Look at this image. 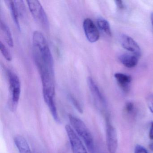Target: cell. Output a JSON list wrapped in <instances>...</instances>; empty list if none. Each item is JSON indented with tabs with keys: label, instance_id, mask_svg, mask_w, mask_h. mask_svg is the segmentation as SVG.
<instances>
[{
	"label": "cell",
	"instance_id": "18",
	"mask_svg": "<svg viewBox=\"0 0 153 153\" xmlns=\"http://www.w3.org/2000/svg\"><path fill=\"white\" fill-rule=\"evenodd\" d=\"M69 98L71 102L72 103L74 106L76 108L77 110L79 111L80 112V113H82V108L81 107V105H80V104L79 102L76 99V98L74 97H73L71 95H70L69 96Z\"/></svg>",
	"mask_w": 153,
	"mask_h": 153
},
{
	"label": "cell",
	"instance_id": "20",
	"mask_svg": "<svg viewBox=\"0 0 153 153\" xmlns=\"http://www.w3.org/2000/svg\"><path fill=\"white\" fill-rule=\"evenodd\" d=\"M115 3L118 8L120 9H122L124 8L123 3L122 1H115Z\"/></svg>",
	"mask_w": 153,
	"mask_h": 153
},
{
	"label": "cell",
	"instance_id": "12",
	"mask_svg": "<svg viewBox=\"0 0 153 153\" xmlns=\"http://www.w3.org/2000/svg\"><path fill=\"white\" fill-rule=\"evenodd\" d=\"M138 57L134 54L124 53L120 56V60L122 63L128 68H132L137 64Z\"/></svg>",
	"mask_w": 153,
	"mask_h": 153
},
{
	"label": "cell",
	"instance_id": "14",
	"mask_svg": "<svg viewBox=\"0 0 153 153\" xmlns=\"http://www.w3.org/2000/svg\"><path fill=\"white\" fill-rule=\"evenodd\" d=\"M0 24L1 28L6 42L7 43L10 47H13L14 46V42L12 34L9 27L6 25V23H4L1 20Z\"/></svg>",
	"mask_w": 153,
	"mask_h": 153
},
{
	"label": "cell",
	"instance_id": "13",
	"mask_svg": "<svg viewBox=\"0 0 153 153\" xmlns=\"http://www.w3.org/2000/svg\"><path fill=\"white\" fill-rule=\"evenodd\" d=\"M5 2L7 3V5L8 7L10 10V14L12 16L13 21L16 25V26L18 29L20 31V25L19 22V15L15 3V1H6Z\"/></svg>",
	"mask_w": 153,
	"mask_h": 153
},
{
	"label": "cell",
	"instance_id": "23",
	"mask_svg": "<svg viewBox=\"0 0 153 153\" xmlns=\"http://www.w3.org/2000/svg\"><path fill=\"white\" fill-rule=\"evenodd\" d=\"M149 149H150V150L153 151V142H152V143H151L149 144Z\"/></svg>",
	"mask_w": 153,
	"mask_h": 153
},
{
	"label": "cell",
	"instance_id": "11",
	"mask_svg": "<svg viewBox=\"0 0 153 153\" xmlns=\"http://www.w3.org/2000/svg\"><path fill=\"white\" fill-rule=\"evenodd\" d=\"M14 142L19 153H32L28 142L23 136H16L14 139Z\"/></svg>",
	"mask_w": 153,
	"mask_h": 153
},
{
	"label": "cell",
	"instance_id": "6",
	"mask_svg": "<svg viewBox=\"0 0 153 153\" xmlns=\"http://www.w3.org/2000/svg\"><path fill=\"white\" fill-rule=\"evenodd\" d=\"M106 143L110 153H115L118 148V141L117 132L114 126L109 121L106 124Z\"/></svg>",
	"mask_w": 153,
	"mask_h": 153
},
{
	"label": "cell",
	"instance_id": "22",
	"mask_svg": "<svg viewBox=\"0 0 153 153\" xmlns=\"http://www.w3.org/2000/svg\"><path fill=\"white\" fill-rule=\"evenodd\" d=\"M149 107L150 111L153 113V98L150 99L149 102Z\"/></svg>",
	"mask_w": 153,
	"mask_h": 153
},
{
	"label": "cell",
	"instance_id": "10",
	"mask_svg": "<svg viewBox=\"0 0 153 153\" xmlns=\"http://www.w3.org/2000/svg\"><path fill=\"white\" fill-rule=\"evenodd\" d=\"M114 76L121 88L124 92H128L129 90L130 85L131 83V76L129 75L121 73H115Z\"/></svg>",
	"mask_w": 153,
	"mask_h": 153
},
{
	"label": "cell",
	"instance_id": "5",
	"mask_svg": "<svg viewBox=\"0 0 153 153\" xmlns=\"http://www.w3.org/2000/svg\"><path fill=\"white\" fill-rule=\"evenodd\" d=\"M65 128L68 137L72 153H88L82 141L73 128L70 125H67Z\"/></svg>",
	"mask_w": 153,
	"mask_h": 153
},
{
	"label": "cell",
	"instance_id": "21",
	"mask_svg": "<svg viewBox=\"0 0 153 153\" xmlns=\"http://www.w3.org/2000/svg\"><path fill=\"white\" fill-rule=\"evenodd\" d=\"M149 137L150 139L153 140V121L151 123L149 132Z\"/></svg>",
	"mask_w": 153,
	"mask_h": 153
},
{
	"label": "cell",
	"instance_id": "4",
	"mask_svg": "<svg viewBox=\"0 0 153 153\" xmlns=\"http://www.w3.org/2000/svg\"><path fill=\"white\" fill-rule=\"evenodd\" d=\"M27 2L30 12L36 22L44 28L49 29V19L40 1L37 0H28Z\"/></svg>",
	"mask_w": 153,
	"mask_h": 153
},
{
	"label": "cell",
	"instance_id": "2",
	"mask_svg": "<svg viewBox=\"0 0 153 153\" xmlns=\"http://www.w3.org/2000/svg\"><path fill=\"white\" fill-rule=\"evenodd\" d=\"M69 119L73 129L78 136L83 140L90 153H96L93 136L84 122L72 114L69 115Z\"/></svg>",
	"mask_w": 153,
	"mask_h": 153
},
{
	"label": "cell",
	"instance_id": "15",
	"mask_svg": "<svg viewBox=\"0 0 153 153\" xmlns=\"http://www.w3.org/2000/svg\"><path fill=\"white\" fill-rule=\"evenodd\" d=\"M97 25L98 28L108 36H111V31L110 24L107 20L104 19L100 18L97 20Z\"/></svg>",
	"mask_w": 153,
	"mask_h": 153
},
{
	"label": "cell",
	"instance_id": "9",
	"mask_svg": "<svg viewBox=\"0 0 153 153\" xmlns=\"http://www.w3.org/2000/svg\"><path fill=\"white\" fill-rule=\"evenodd\" d=\"M120 42L123 47L133 54L139 57L141 54V51L139 46L131 37L123 35L121 37Z\"/></svg>",
	"mask_w": 153,
	"mask_h": 153
},
{
	"label": "cell",
	"instance_id": "24",
	"mask_svg": "<svg viewBox=\"0 0 153 153\" xmlns=\"http://www.w3.org/2000/svg\"><path fill=\"white\" fill-rule=\"evenodd\" d=\"M151 21L152 25L153 26V13H152L151 15Z\"/></svg>",
	"mask_w": 153,
	"mask_h": 153
},
{
	"label": "cell",
	"instance_id": "1",
	"mask_svg": "<svg viewBox=\"0 0 153 153\" xmlns=\"http://www.w3.org/2000/svg\"><path fill=\"white\" fill-rule=\"evenodd\" d=\"M33 54L41 80H54L53 59L44 35L39 31L33 34Z\"/></svg>",
	"mask_w": 153,
	"mask_h": 153
},
{
	"label": "cell",
	"instance_id": "7",
	"mask_svg": "<svg viewBox=\"0 0 153 153\" xmlns=\"http://www.w3.org/2000/svg\"><path fill=\"white\" fill-rule=\"evenodd\" d=\"M83 28L86 37L91 43L97 42L100 35L96 26L90 19L87 18L83 22Z\"/></svg>",
	"mask_w": 153,
	"mask_h": 153
},
{
	"label": "cell",
	"instance_id": "17",
	"mask_svg": "<svg viewBox=\"0 0 153 153\" xmlns=\"http://www.w3.org/2000/svg\"><path fill=\"white\" fill-rule=\"evenodd\" d=\"M125 109L127 113L129 114H132L135 111V106L133 103L131 102H128L125 105Z\"/></svg>",
	"mask_w": 153,
	"mask_h": 153
},
{
	"label": "cell",
	"instance_id": "19",
	"mask_svg": "<svg viewBox=\"0 0 153 153\" xmlns=\"http://www.w3.org/2000/svg\"><path fill=\"white\" fill-rule=\"evenodd\" d=\"M134 153H148L147 150L142 146L137 145L135 147Z\"/></svg>",
	"mask_w": 153,
	"mask_h": 153
},
{
	"label": "cell",
	"instance_id": "8",
	"mask_svg": "<svg viewBox=\"0 0 153 153\" xmlns=\"http://www.w3.org/2000/svg\"><path fill=\"white\" fill-rule=\"evenodd\" d=\"M87 83L89 90L95 101L102 107H105L106 102L105 99L94 79L91 77H88L87 79Z\"/></svg>",
	"mask_w": 153,
	"mask_h": 153
},
{
	"label": "cell",
	"instance_id": "16",
	"mask_svg": "<svg viewBox=\"0 0 153 153\" xmlns=\"http://www.w3.org/2000/svg\"><path fill=\"white\" fill-rule=\"evenodd\" d=\"M0 50L3 57L7 61L10 62L12 60V56L10 52L1 41L0 42Z\"/></svg>",
	"mask_w": 153,
	"mask_h": 153
},
{
	"label": "cell",
	"instance_id": "3",
	"mask_svg": "<svg viewBox=\"0 0 153 153\" xmlns=\"http://www.w3.org/2000/svg\"><path fill=\"white\" fill-rule=\"evenodd\" d=\"M10 94V106L11 110L16 108L21 94V83L18 76L11 70L7 71Z\"/></svg>",
	"mask_w": 153,
	"mask_h": 153
}]
</instances>
